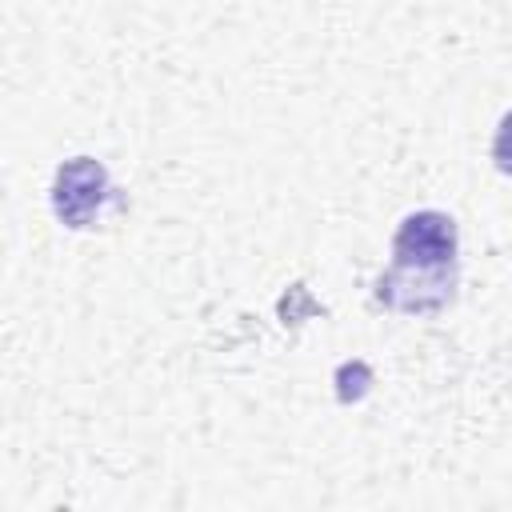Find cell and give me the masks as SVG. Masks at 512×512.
Wrapping results in <instances>:
<instances>
[{
    "label": "cell",
    "instance_id": "obj_1",
    "mask_svg": "<svg viewBox=\"0 0 512 512\" xmlns=\"http://www.w3.org/2000/svg\"><path fill=\"white\" fill-rule=\"evenodd\" d=\"M452 284H456V264L424 268V264L392 260V268L376 280V300L396 312H436L452 300Z\"/></svg>",
    "mask_w": 512,
    "mask_h": 512
},
{
    "label": "cell",
    "instance_id": "obj_4",
    "mask_svg": "<svg viewBox=\"0 0 512 512\" xmlns=\"http://www.w3.org/2000/svg\"><path fill=\"white\" fill-rule=\"evenodd\" d=\"M368 384H372V368H368L364 360H344V364L336 368V396H340L344 404L360 400V396L368 392Z\"/></svg>",
    "mask_w": 512,
    "mask_h": 512
},
{
    "label": "cell",
    "instance_id": "obj_3",
    "mask_svg": "<svg viewBox=\"0 0 512 512\" xmlns=\"http://www.w3.org/2000/svg\"><path fill=\"white\" fill-rule=\"evenodd\" d=\"M392 260L424 264V268L456 264V224H452V216H444L436 208L404 216L396 236H392Z\"/></svg>",
    "mask_w": 512,
    "mask_h": 512
},
{
    "label": "cell",
    "instance_id": "obj_5",
    "mask_svg": "<svg viewBox=\"0 0 512 512\" xmlns=\"http://www.w3.org/2000/svg\"><path fill=\"white\" fill-rule=\"evenodd\" d=\"M492 160L500 172L512 176V112L500 116V128H496V140H492Z\"/></svg>",
    "mask_w": 512,
    "mask_h": 512
},
{
    "label": "cell",
    "instance_id": "obj_2",
    "mask_svg": "<svg viewBox=\"0 0 512 512\" xmlns=\"http://www.w3.org/2000/svg\"><path fill=\"white\" fill-rule=\"evenodd\" d=\"M108 200V172L92 156H72L56 168L52 184V208L68 228H88L96 224L100 208Z\"/></svg>",
    "mask_w": 512,
    "mask_h": 512
}]
</instances>
